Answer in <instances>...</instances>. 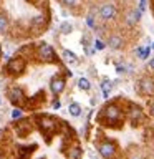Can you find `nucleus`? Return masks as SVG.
I'll return each mask as SVG.
<instances>
[{"label": "nucleus", "mask_w": 154, "mask_h": 159, "mask_svg": "<svg viewBox=\"0 0 154 159\" xmlns=\"http://www.w3.org/2000/svg\"><path fill=\"white\" fill-rule=\"evenodd\" d=\"M121 116L123 114H121L119 106H116V104H109V106H106L101 113H99V121H104V119H106L108 124L114 126L116 123L121 121Z\"/></svg>", "instance_id": "nucleus-1"}, {"label": "nucleus", "mask_w": 154, "mask_h": 159, "mask_svg": "<svg viewBox=\"0 0 154 159\" xmlns=\"http://www.w3.org/2000/svg\"><path fill=\"white\" fill-rule=\"evenodd\" d=\"M37 57L40 61L43 63H55L57 61V53H55V50L52 45L48 43H42L37 50Z\"/></svg>", "instance_id": "nucleus-2"}, {"label": "nucleus", "mask_w": 154, "mask_h": 159, "mask_svg": "<svg viewBox=\"0 0 154 159\" xmlns=\"http://www.w3.org/2000/svg\"><path fill=\"white\" fill-rule=\"evenodd\" d=\"M138 91L141 96H154V80L151 76H143L138 81Z\"/></svg>", "instance_id": "nucleus-3"}, {"label": "nucleus", "mask_w": 154, "mask_h": 159, "mask_svg": "<svg viewBox=\"0 0 154 159\" xmlns=\"http://www.w3.org/2000/svg\"><path fill=\"white\" fill-rule=\"evenodd\" d=\"M25 66H27V61H25L22 57H15L12 60H8L7 73H10V75H20L25 70Z\"/></svg>", "instance_id": "nucleus-4"}, {"label": "nucleus", "mask_w": 154, "mask_h": 159, "mask_svg": "<svg viewBox=\"0 0 154 159\" xmlns=\"http://www.w3.org/2000/svg\"><path fill=\"white\" fill-rule=\"evenodd\" d=\"M65 86H66V80L63 76H60V75H55L52 78V81H50V89H52L53 94H60L63 93Z\"/></svg>", "instance_id": "nucleus-5"}, {"label": "nucleus", "mask_w": 154, "mask_h": 159, "mask_svg": "<svg viewBox=\"0 0 154 159\" xmlns=\"http://www.w3.org/2000/svg\"><path fill=\"white\" fill-rule=\"evenodd\" d=\"M98 151L101 154L103 157H113L114 154H116V146H114V143H109V141H103L98 144Z\"/></svg>", "instance_id": "nucleus-6"}, {"label": "nucleus", "mask_w": 154, "mask_h": 159, "mask_svg": "<svg viewBox=\"0 0 154 159\" xmlns=\"http://www.w3.org/2000/svg\"><path fill=\"white\" fill-rule=\"evenodd\" d=\"M38 126L43 133H55L57 129V121L53 118H38Z\"/></svg>", "instance_id": "nucleus-7"}, {"label": "nucleus", "mask_w": 154, "mask_h": 159, "mask_svg": "<svg viewBox=\"0 0 154 159\" xmlns=\"http://www.w3.org/2000/svg\"><path fill=\"white\" fill-rule=\"evenodd\" d=\"M15 131L18 136H27L28 133H32V123L28 119H18L15 124Z\"/></svg>", "instance_id": "nucleus-8"}, {"label": "nucleus", "mask_w": 154, "mask_h": 159, "mask_svg": "<svg viewBox=\"0 0 154 159\" xmlns=\"http://www.w3.org/2000/svg\"><path fill=\"white\" fill-rule=\"evenodd\" d=\"M99 17L103 20H113L116 17V8H114V5H111V3L103 5V7L99 8Z\"/></svg>", "instance_id": "nucleus-9"}, {"label": "nucleus", "mask_w": 154, "mask_h": 159, "mask_svg": "<svg viewBox=\"0 0 154 159\" xmlns=\"http://www.w3.org/2000/svg\"><path fill=\"white\" fill-rule=\"evenodd\" d=\"M8 98H10V101H12L13 104H17V106H20V104L23 103V99H25L20 88H10L8 89Z\"/></svg>", "instance_id": "nucleus-10"}, {"label": "nucleus", "mask_w": 154, "mask_h": 159, "mask_svg": "<svg viewBox=\"0 0 154 159\" xmlns=\"http://www.w3.org/2000/svg\"><path fill=\"white\" fill-rule=\"evenodd\" d=\"M128 118L131 119V121L134 123V124H138V123H141L143 119H144V114H143V109L139 108V106H133L129 108V114H128Z\"/></svg>", "instance_id": "nucleus-11"}, {"label": "nucleus", "mask_w": 154, "mask_h": 159, "mask_svg": "<svg viewBox=\"0 0 154 159\" xmlns=\"http://www.w3.org/2000/svg\"><path fill=\"white\" fill-rule=\"evenodd\" d=\"M108 47L111 50H119L123 47V37H119V35H111V37L108 38Z\"/></svg>", "instance_id": "nucleus-12"}, {"label": "nucleus", "mask_w": 154, "mask_h": 159, "mask_svg": "<svg viewBox=\"0 0 154 159\" xmlns=\"http://www.w3.org/2000/svg\"><path fill=\"white\" fill-rule=\"evenodd\" d=\"M61 57L65 58V61L70 63V65H76V63H78V57L71 52V50H63V52H61Z\"/></svg>", "instance_id": "nucleus-13"}, {"label": "nucleus", "mask_w": 154, "mask_h": 159, "mask_svg": "<svg viewBox=\"0 0 154 159\" xmlns=\"http://www.w3.org/2000/svg\"><path fill=\"white\" fill-rule=\"evenodd\" d=\"M101 89H103V96L108 98L109 93H111V89H113V83L109 81V80H103L101 81Z\"/></svg>", "instance_id": "nucleus-14"}, {"label": "nucleus", "mask_w": 154, "mask_h": 159, "mask_svg": "<svg viewBox=\"0 0 154 159\" xmlns=\"http://www.w3.org/2000/svg\"><path fill=\"white\" fill-rule=\"evenodd\" d=\"M68 111H70L71 116H79V114H81V106H79L78 103H70Z\"/></svg>", "instance_id": "nucleus-15"}, {"label": "nucleus", "mask_w": 154, "mask_h": 159, "mask_svg": "<svg viewBox=\"0 0 154 159\" xmlns=\"http://www.w3.org/2000/svg\"><path fill=\"white\" fill-rule=\"evenodd\" d=\"M78 86H79V89H83V91H89V89H91V83H89L88 78H79Z\"/></svg>", "instance_id": "nucleus-16"}, {"label": "nucleus", "mask_w": 154, "mask_h": 159, "mask_svg": "<svg viewBox=\"0 0 154 159\" xmlns=\"http://www.w3.org/2000/svg\"><path fill=\"white\" fill-rule=\"evenodd\" d=\"M8 30V18L3 12H0V32H7Z\"/></svg>", "instance_id": "nucleus-17"}, {"label": "nucleus", "mask_w": 154, "mask_h": 159, "mask_svg": "<svg viewBox=\"0 0 154 159\" xmlns=\"http://www.w3.org/2000/svg\"><path fill=\"white\" fill-rule=\"evenodd\" d=\"M149 53H151V48H149V47H146V48H138V50H136V55H138L141 60H146V58L149 57Z\"/></svg>", "instance_id": "nucleus-18"}, {"label": "nucleus", "mask_w": 154, "mask_h": 159, "mask_svg": "<svg viewBox=\"0 0 154 159\" xmlns=\"http://www.w3.org/2000/svg\"><path fill=\"white\" fill-rule=\"evenodd\" d=\"M60 32L65 33V35H68V33H71V32H73V27H71L70 23H63V25H61V28H60Z\"/></svg>", "instance_id": "nucleus-19"}, {"label": "nucleus", "mask_w": 154, "mask_h": 159, "mask_svg": "<svg viewBox=\"0 0 154 159\" xmlns=\"http://www.w3.org/2000/svg\"><path fill=\"white\" fill-rule=\"evenodd\" d=\"M61 2L66 5V7H76L78 5V0H61Z\"/></svg>", "instance_id": "nucleus-20"}, {"label": "nucleus", "mask_w": 154, "mask_h": 159, "mask_svg": "<svg viewBox=\"0 0 154 159\" xmlns=\"http://www.w3.org/2000/svg\"><path fill=\"white\" fill-rule=\"evenodd\" d=\"M12 118L13 119H20V118H22V109H13V111H12Z\"/></svg>", "instance_id": "nucleus-21"}, {"label": "nucleus", "mask_w": 154, "mask_h": 159, "mask_svg": "<svg viewBox=\"0 0 154 159\" xmlns=\"http://www.w3.org/2000/svg\"><path fill=\"white\" fill-rule=\"evenodd\" d=\"M86 23H88V27H89V28H94V20H93V15H88Z\"/></svg>", "instance_id": "nucleus-22"}, {"label": "nucleus", "mask_w": 154, "mask_h": 159, "mask_svg": "<svg viewBox=\"0 0 154 159\" xmlns=\"http://www.w3.org/2000/svg\"><path fill=\"white\" fill-rule=\"evenodd\" d=\"M147 106H149V111H151V114H154V99H149Z\"/></svg>", "instance_id": "nucleus-23"}, {"label": "nucleus", "mask_w": 154, "mask_h": 159, "mask_svg": "<svg viewBox=\"0 0 154 159\" xmlns=\"http://www.w3.org/2000/svg\"><path fill=\"white\" fill-rule=\"evenodd\" d=\"M94 48H98V50H103L104 48V45L99 42V40H96V42H94Z\"/></svg>", "instance_id": "nucleus-24"}, {"label": "nucleus", "mask_w": 154, "mask_h": 159, "mask_svg": "<svg viewBox=\"0 0 154 159\" xmlns=\"http://www.w3.org/2000/svg\"><path fill=\"white\" fill-rule=\"evenodd\" d=\"M144 8H146V0H141V2H139V10L143 12Z\"/></svg>", "instance_id": "nucleus-25"}, {"label": "nucleus", "mask_w": 154, "mask_h": 159, "mask_svg": "<svg viewBox=\"0 0 154 159\" xmlns=\"http://www.w3.org/2000/svg\"><path fill=\"white\" fill-rule=\"evenodd\" d=\"M147 66H149V70H152V71H154V58L149 60V65H147Z\"/></svg>", "instance_id": "nucleus-26"}, {"label": "nucleus", "mask_w": 154, "mask_h": 159, "mask_svg": "<svg viewBox=\"0 0 154 159\" xmlns=\"http://www.w3.org/2000/svg\"><path fill=\"white\" fill-rule=\"evenodd\" d=\"M53 108L58 109V108H60V101H55V103H53Z\"/></svg>", "instance_id": "nucleus-27"}, {"label": "nucleus", "mask_w": 154, "mask_h": 159, "mask_svg": "<svg viewBox=\"0 0 154 159\" xmlns=\"http://www.w3.org/2000/svg\"><path fill=\"white\" fill-rule=\"evenodd\" d=\"M0 106H2V96H0Z\"/></svg>", "instance_id": "nucleus-28"}, {"label": "nucleus", "mask_w": 154, "mask_h": 159, "mask_svg": "<svg viewBox=\"0 0 154 159\" xmlns=\"http://www.w3.org/2000/svg\"><path fill=\"white\" fill-rule=\"evenodd\" d=\"M0 55H2V47H0Z\"/></svg>", "instance_id": "nucleus-29"}, {"label": "nucleus", "mask_w": 154, "mask_h": 159, "mask_svg": "<svg viewBox=\"0 0 154 159\" xmlns=\"http://www.w3.org/2000/svg\"><path fill=\"white\" fill-rule=\"evenodd\" d=\"M0 2H2V0H0Z\"/></svg>", "instance_id": "nucleus-30"}]
</instances>
